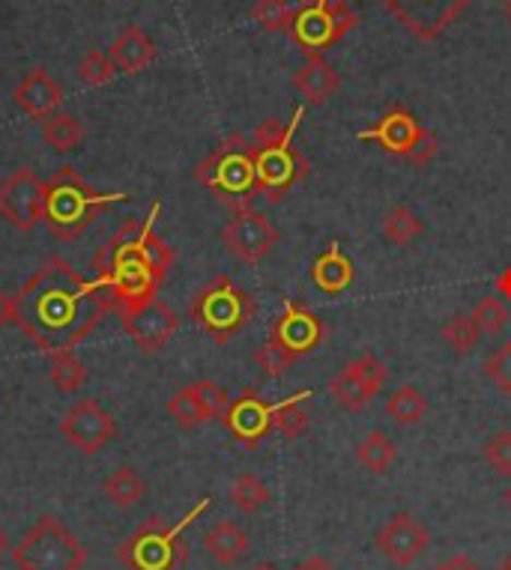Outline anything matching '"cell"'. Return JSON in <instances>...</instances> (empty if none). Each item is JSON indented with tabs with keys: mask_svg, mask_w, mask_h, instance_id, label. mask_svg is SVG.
Listing matches in <instances>:
<instances>
[{
	"mask_svg": "<svg viewBox=\"0 0 511 570\" xmlns=\"http://www.w3.org/2000/svg\"><path fill=\"white\" fill-rule=\"evenodd\" d=\"M509 12H511V3H509Z\"/></svg>",
	"mask_w": 511,
	"mask_h": 570,
	"instance_id": "816d5d0a",
	"label": "cell"
},
{
	"mask_svg": "<svg viewBox=\"0 0 511 570\" xmlns=\"http://www.w3.org/2000/svg\"><path fill=\"white\" fill-rule=\"evenodd\" d=\"M19 325V308H15V296L10 293L0 290V329H7V325Z\"/></svg>",
	"mask_w": 511,
	"mask_h": 570,
	"instance_id": "b9f144b4",
	"label": "cell"
},
{
	"mask_svg": "<svg viewBox=\"0 0 511 570\" xmlns=\"http://www.w3.org/2000/svg\"><path fill=\"white\" fill-rule=\"evenodd\" d=\"M296 570H335V568H332V565L326 559H320V556H314V559L302 561V565H299V568H296Z\"/></svg>",
	"mask_w": 511,
	"mask_h": 570,
	"instance_id": "7bdbcfd3",
	"label": "cell"
},
{
	"mask_svg": "<svg viewBox=\"0 0 511 570\" xmlns=\"http://www.w3.org/2000/svg\"><path fill=\"white\" fill-rule=\"evenodd\" d=\"M421 126L419 120L407 111V108H392L380 117V123L371 126V129H363L359 138L363 141H375L387 153L397 158H407V153L413 150V144L419 141Z\"/></svg>",
	"mask_w": 511,
	"mask_h": 570,
	"instance_id": "d6986e66",
	"label": "cell"
},
{
	"mask_svg": "<svg viewBox=\"0 0 511 570\" xmlns=\"http://www.w3.org/2000/svg\"><path fill=\"white\" fill-rule=\"evenodd\" d=\"M254 296L237 287L227 275H216L194 293L189 302V317L194 325H201L216 344H227L251 323L254 317Z\"/></svg>",
	"mask_w": 511,
	"mask_h": 570,
	"instance_id": "8992f818",
	"label": "cell"
},
{
	"mask_svg": "<svg viewBox=\"0 0 511 570\" xmlns=\"http://www.w3.org/2000/svg\"><path fill=\"white\" fill-rule=\"evenodd\" d=\"M204 508L206 499L194 508L192 514L182 516L177 526H168L165 520L153 516L126 541L123 547L117 549V559L123 561L129 570H177L186 559V547L180 541L182 526H189Z\"/></svg>",
	"mask_w": 511,
	"mask_h": 570,
	"instance_id": "ba28073f",
	"label": "cell"
},
{
	"mask_svg": "<svg viewBox=\"0 0 511 570\" xmlns=\"http://www.w3.org/2000/svg\"><path fill=\"white\" fill-rule=\"evenodd\" d=\"M353 278H356L353 260L347 258L338 246H330L323 254L314 258V263H311V281H314V287L326 293V296L344 293L353 284Z\"/></svg>",
	"mask_w": 511,
	"mask_h": 570,
	"instance_id": "7402d4cb",
	"label": "cell"
},
{
	"mask_svg": "<svg viewBox=\"0 0 511 570\" xmlns=\"http://www.w3.org/2000/svg\"><path fill=\"white\" fill-rule=\"evenodd\" d=\"M204 547L218 565H234V561L242 559V553L249 549V537H246V532H242L237 523L222 520V523H216V526L206 532Z\"/></svg>",
	"mask_w": 511,
	"mask_h": 570,
	"instance_id": "cb8c5ba5",
	"label": "cell"
},
{
	"mask_svg": "<svg viewBox=\"0 0 511 570\" xmlns=\"http://www.w3.org/2000/svg\"><path fill=\"white\" fill-rule=\"evenodd\" d=\"M108 55H111L114 67L120 69L123 75H141L156 60V43L138 24H126L111 43Z\"/></svg>",
	"mask_w": 511,
	"mask_h": 570,
	"instance_id": "44dd1931",
	"label": "cell"
},
{
	"mask_svg": "<svg viewBox=\"0 0 511 570\" xmlns=\"http://www.w3.org/2000/svg\"><path fill=\"white\" fill-rule=\"evenodd\" d=\"M359 19L347 0H323V3H308L302 10H294L287 36L306 51V57H323V51L350 34Z\"/></svg>",
	"mask_w": 511,
	"mask_h": 570,
	"instance_id": "9c48e42d",
	"label": "cell"
},
{
	"mask_svg": "<svg viewBox=\"0 0 511 570\" xmlns=\"http://www.w3.org/2000/svg\"><path fill=\"white\" fill-rule=\"evenodd\" d=\"M356 460L363 463L365 470L375 472V475H387L392 470V463L397 460V446L383 434V430H375L356 446Z\"/></svg>",
	"mask_w": 511,
	"mask_h": 570,
	"instance_id": "83f0119b",
	"label": "cell"
},
{
	"mask_svg": "<svg viewBox=\"0 0 511 570\" xmlns=\"http://www.w3.org/2000/svg\"><path fill=\"white\" fill-rule=\"evenodd\" d=\"M120 320H123L126 335L135 341V347L141 353H159V349H165V344L177 335V325H180L177 313L170 311L165 302H159V299L126 308V311H120Z\"/></svg>",
	"mask_w": 511,
	"mask_h": 570,
	"instance_id": "5bb4252c",
	"label": "cell"
},
{
	"mask_svg": "<svg viewBox=\"0 0 511 570\" xmlns=\"http://www.w3.org/2000/svg\"><path fill=\"white\" fill-rule=\"evenodd\" d=\"M227 403L230 401H227L222 385H216L213 380H201L174 394L168 401V413L177 425L192 430V427L204 425V421H216V418L222 421Z\"/></svg>",
	"mask_w": 511,
	"mask_h": 570,
	"instance_id": "2e32d148",
	"label": "cell"
},
{
	"mask_svg": "<svg viewBox=\"0 0 511 570\" xmlns=\"http://www.w3.org/2000/svg\"><path fill=\"white\" fill-rule=\"evenodd\" d=\"M103 492L105 499L117 508H132L144 499V492H147V484H144V475L132 466H120V470H114L108 478L103 482Z\"/></svg>",
	"mask_w": 511,
	"mask_h": 570,
	"instance_id": "484cf974",
	"label": "cell"
},
{
	"mask_svg": "<svg viewBox=\"0 0 511 570\" xmlns=\"http://www.w3.org/2000/svg\"><path fill=\"white\" fill-rule=\"evenodd\" d=\"M120 69L114 67L111 55H105V51H96V48H91L87 55L81 57L79 63V79L87 84V87H105L108 81L117 75Z\"/></svg>",
	"mask_w": 511,
	"mask_h": 570,
	"instance_id": "d590c367",
	"label": "cell"
},
{
	"mask_svg": "<svg viewBox=\"0 0 511 570\" xmlns=\"http://www.w3.org/2000/svg\"><path fill=\"white\" fill-rule=\"evenodd\" d=\"M123 201H129V194H99L72 165H60L46 182L43 222L60 242H75L111 203Z\"/></svg>",
	"mask_w": 511,
	"mask_h": 570,
	"instance_id": "3957f363",
	"label": "cell"
},
{
	"mask_svg": "<svg viewBox=\"0 0 511 570\" xmlns=\"http://www.w3.org/2000/svg\"><path fill=\"white\" fill-rule=\"evenodd\" d=\"M278 242V227L254 210H239L222 227V246L242 263H258Z\"/></svg>",
	"mask_w": 511,
	"mask_h": 570,
	"instance_id": "4fadbf2b",
	"label": "cell"
},
{
	"mask_svg": "<svg viewBox=\"0 0 511 570\" xmlns=\"http://www.w3.org/2000/svg\"><path fill=\"white\" fill-rule=\"evenodd\" d=\"M437 570H478V568L470 559H464V556H457V559H452L449 565H443V568Z\"/></svg>",
	"mask_w": 511,
	"mask_h": 570,
	"instance_id": "ee69618b",
	"label": "cell"
},
{
	"mask_svg": "<svg viewBox=\"0 0 511 570\" xmlns=\"http://www.w3.org/2000/svg\"><path fill=\"white\" fill-rule=\"evenodd\" d=\"M437 150H440V144H437V134L428 132V129H421L419 141L413 144V150H409L404 162H409L413 168H425V165L437 156Z\"/></svg>",
	"mask_w": 511,
	"mask_h": 570,
	"instance_id": "60d3db41",
	"label": "cell"
},
{
	"mask_svg": "<svg viewBox=\"0 0 511 570\" xmlns=\"http://www.w3.org/2000/svg\"><path fill=\"white\" fill-rule=\"evenodd\" d=\"M443 337H445V344H449L457 356H466V353H473V349L478 347L482 332H478V325L473 323V317L454 313L452 320L443 325Z\"/></svg>",
	"mask_w": 511,
	"mask_h": 570,
	"instance_id": "e575fe53",
	"label": "cell"
},
{
	"mask_svg": "<svg viewBox=\"0 0 511 570\" xmlns=\"http://www.w3.org/2000/svg\"><path fill=\"white\" fill-rule=\"evenodd\" d=\"M230 502L237 504L242 514H254V511H261L263 504L270 502V490H266V484L254 472H246L230 487Z\"/></svg>",
	"mask_w": 511,
	"mask_h": 570,
	"instance_id": "d6a6232c",
	"label": "cell"
},
{
	"mask_svg": "<svg viewBox=\"0 0 511 570\" xmlns=\"http://www.w3.org/2000/svg\"><path fill=\"white\" fill-rule=\"evenodd\" d=\"M421 234H425V224H421L419 215L409 210L407 203L392 206L387 218H383V239H387L389 246L404 248L409 242H416Z\"/></svg>",
	"mask_w": 511,
	"mask_h": 570,
	"instance_id": "4316f807",
	"label": "cell"
},
{
	"mask_svg": "<svg viewBox=\"0 0 511 570\" xmlns=\"http://www.w3.org/2000/svg\"><path fill=\"white\" fill-rule=\"evenodd\" d=\"M7 549H10V537H7V532H3V526H0V559H3Z\"/></svg>",
	"mask_w": 511,
	"mask_h": 570,
	"instance_id": "bcb514c9",
	"label": "cell"
},
{
	"mask_svg": "<svg viewBox=\"0 0 511 570\" xmlns=\"http://www.w3.org/2000/svg\"><path fill=\"white\" fill-rule=\"evenodd\" d=\"M15 105L34 120H48L55 117L57 108L63 105V87L57 84L46 69H31L22 79V84L12 93Z\"/></svg>",
	"mask_w": 511,
	"mask_h": 570,
	"instance_id": "ffe728a7",
	"label": "cell"
},
{
	"mask_svg": "<svg viewBox=\"0 0 511 570\" xmlns=\"http://www.w3.org/2000/svg\"><path fill=\"white\" fill-rule=\"evenodd\" d=\"M194 179L216 194L218 201L234 213L251 210L249 203L258 194V170H254V150L242 134H230L210 156L194 168Z\"/></svg>",
	"mask_w": 511,
	"mask_h": 570,
	"instance_id": "5b68a950",
	"label": "cell"
},
{
	"mask_svg": "<svg viewBox=\"0 0 511 570\" xmlns=\"http://www.w3.org/2000/svg\"><path fill=\"white\" fill-rule=\"evenodd\" d=\"M482 454L488 460V466L500 475H511V430H497L485 442Z\"/></svg>",
	"mask_w": 511,
	"mask_h": 570,
	"instance_id": "ab89813d",
	"label": "cell"
},
{
	"mask_svg": "<svg viewBox=\"0 0 511 570\" xmlns=\"http://www.w3.org/2000/svg\"><path fill=\"white\" fill-rule=\"evenodd\" d=\"M500 570H511V559L509 561H506V565H502V568Z\"/></svg>",
	"mask_w": 511,
	"mask_h": 570,
	"instance_id": "7dc6e473",
	"label": "cell"
},
{
	"mask_svg": "<svg viewBox=\"0 0 511 570\" xmlns=\"http://www.w3.org/2000/svg\"><path fill=\"white\" fill-rule=\"evenodd\" d=\"M60 434L69 446L79 448L81 454H99L117 437V421L103 403L84 397L69 406L60 421Z\"/></svg>",
	"mask_w": 511,
	"mask_h": 570,
	"instance_id": "8fae6325",
	"label": "cell"
},
{
	"mask_svg": "<svg viewBox=\"0 0 511 570\" xmlns=\"http://www.w3.org/2000/svg\"><path fill=\"white\" fill-rule=\"evenodd\" d=\"M428 409H431V403L416 385H401L387 401V415L397 425H416L428 415Z\"/></svg>",
	"mask_w": 511,
	"mask_h": 570,
	"instance_id": "f546056e",
	"label": "cell"
},
{
	"mask_svg": "<svg viewBox=\"0 0 511 570\" xmlns=\"http://www.w3.org/2000/svg\"><path fill=\"white\" fill-rule=\"evenodd\" d=\"M156 213L159 203H153L141 222H126L120 230H114L96 251V284L120 311L156 299L162 281L174 266V251L153 230Z\"/></svg>",
	"mask_w": 511,
	"mask_h": 570,
	"instance_id": "7a4b0ae2",
	"label": "cell"
},
{
	"mask_svg": "<svg viewBox=\"0 0 511 570\" xmlns=\"http://www.w3.org/2000/svg\"><path fill=\"white\" fill-rule=\"evenodd\" d=\"M332 397L338 401V406H344L347 413H359L363 406H368V401H375L377 392L368 385V382L359 377V370L347 365V368L335 373L330 382Z\"/></svg>",
	"mask_w": 511,
	"mask_h": 570,
	"instance_id": "d4e9b609",
	"label": "cell"
},
{
	"mask_svg": "<svg viewBox=\"0 0 511 570\" xmlns=\"http://www.w3.org/2000/svg\"><path fill=\"white\" fill-rule=\"evenodd\" d=\"M294 87L306 96L311 105H323L330 102L341 87L338 72L323 60V57H308L302 67L296 69Z\"/></svg>",
	"mask_w": 511,
	"mask_h": 570,
	"instance_id": "603a6c76",
	"label": "cell"
},
{
	"mask_svg": "<svg viewBox=\"0 0 511 570\" xmlns=\"http://www.w3.org/2000/svg\"><path fill=\"white\" fill-rule=\"evenodd\" d=\"M497 290L506 296V299H511V269H506L500 275V281H497Z\"/></svg>",
	"mask_w": 511,
	"mask_h": 570,
	"instance_id": "f6af8a7d",
	"label": "cell"
},
{
	"mask_svg": "<svg viewBox=\"0 0 511 570\" xmlns=\"http://www.w3.org/2000/svg\"><path fill=\"white\" fill-rule=\"evenodd\" d=\"M15 308H19V329L48 356L67 353L81 344L103 323L105 313L114 311L99 284L81 278L60 258H48L24 281L15 293Z\"/></svg>",
	"mask_w": 511,
	"mask_h": 570,
	"instance_id": "6da1fadb",
	"label": "cell"
},
{
	"mask_svg": "<svg viewBox=\"0 0 511 570\" xmlns=\"http://www.w3.org/2000/svg\"><path fill=\"white\" fill-rule=\"evenodd\" d=\"M387 12H392L397 24H404L419 39H437L445 34L457 15L473 3V0H377Z\"/></svg>",
	"mask_w": 511,
	"mask_h": 570,
	"instance_id": "30bf717a",
	"label": "cell"
},
{
	"mask_svg": "<svg viewBox=\"0 0 511 570\" xmlns=\"http://www.w3.org/2000/svg\"><path fill=\"white\" fill-rule=\"evenodd\" d=\"M43 198L46 182L36 177L34 168H19L0 182V215L27 234L43 222Z\"/></svg>",
	"mask_w": 511,
	"mask_h": 570,
	"instance_id": "7c38bea8",
	"label": "cell"
},
{
	"mask_svg": "<svg viewBox=\"0 0 511 570\" xmlns=\"http://www.w3.org/2000/svg\"><path fill=\"white\" fill-rule=\"evenodd\" d=\"M509 502H511V492H509Z\"/></svg>",
	"mask_w": 511,
	"mask_h": 570,
	"instance_id": "f907efd6",
	"label": "cell"
},
{
	"mask_svg": "<svg viewBox=\"0 0 511 570\" xmlns=\"http://www.w3.org/2000/svg\"><path fill=\"white\" fill-rule=\"evenodd\" d=\"M222 425L230 430V437L237 439L239 446L254 451L273 430V406L263 401L254 389H246L237 401L227 403Z\"/></svg>",
	"mask_w": 511,
	"mask_h": 570,
	"instance_id": "9a60e30c",
	"label": "cell"
},
{
	"mask_svg": "<svg viewBox=\"0 0 511 570\" xmlns=\"http://www.w3.org/2000/svg\"><path fill=\"white\" fill-rule=\"evenodd\" d=\"M270 337L290 349L294 356H306L311 349L320 347V341L326 337V325L320 323L306 305L284 302L282 317L270 329Z\"/></svg>",
	"mask_w": 511,
	"mask_h": 570,
	"instance_id": "ac0fdd59",
	"label": "cell"
},
{
	"mask_svg": "<svg viewBox=\"0 0 511 570\" xmlns=\"http://www.w3.org/2000/svg\"><path fill=\"white\" fill-rule=\"evenodd\" d=\"M428 544H431V535H428L425 523L407 511L392 516L377 535V549L383 553V559L397 565V568H409L428 549Z\"/></svg>",
	"mask_w": 511,
	"mask_h": 570,
	"instance_id": "e0dca14e",
	"label": "cell"
},
{
	"mask_svg": "<svg viewBox=\"0 0 511 570\" xmlns=\"http://www.w3.org/2000/svg\"><path fill=\"white\" fill-rule=\"evenodd\" d=\"M254 361H258V368H261L266 377H273L275 380V377H282L284 370L294 365L296 356L284 347V344H278L275 337H270L261 349H254Z\"/></svg>",
	"mask_w": 511,
	"mask_h": 570,
	"instance_id": "74e56055",
	"label": "cell"
},
{
	"mask_svg": "<svg viewBox=\"0 0 511 570\" xmlns=\"http://www.w3.org/2000/svg\"><path fill=\"white\" fill-rule=\"evenodd\" d=\"M485 377H488L502 394H511V341L509 344H502L500 349H494L488 358H485Z\"/></svg>",
	"mask_w": 511,
	"mask_h": 570,
	"instance_id": "f35d334b",
	"label": "cell"
},
{
	"mask_svg": "<svg viewBox=\"0 0 511 570\" xmlns=\"http://www.w3.org/2000/svg\"><path fill=\"white\" fill-rule=\"evenodd\" d=\"M12 561L19 570H81L87 549L57 516H43L12 547Z\"/></svg>",
	"mask_w": 511,
	"mask_h": 570,
	"instance_id": "52a82bcc",
	"label": "cell"
},
{
	"mask_svg": "<svg viewBox=\"0 0 511 570\" xmlns=\"http://www.w3.org/2000/svg\"><path fill=\"white\" fill-rule=\"evenodd\" d=\"M251 19L270 34H287L290 22H294V10H290L287 0H258L254 10H251Z\"/></svg>",
	"mask_w": 511,
	"mask_h": 570,
	"instance_id": "836d02e7",
	"label": "cell"
},
{
	"mask_svg": "<svg viewBox=\"0 0 511 570\" xmlns=\"http://www.w3.org/2000/svg\"><path fill=\"white\" fill-rule=\"evenodd\" d=\"M51 382H55V389L60 394H75L84 389L87 368L81 365V358L72 356V349L51 356Z\"/></svg>",
	"mask_w": 511,
	"mask_h": 570,
	"instance_id": "1f68e13d",
	"label": "cell"
},
{
	"mask_svg": "<svg viewBox=\"0 0 511 570\" xmlns=\"http://www.w3.org/2000/svg\"><path fill=\"white\" fill-rule=\"evenodd\" d=\"M470 317H473V323L478 325L482 335H500L502 325L509 323V308H506L500 296H485Z\"/></svg>",
	"mask_w": 511,
	"mask_h": 570,
	"instance_id": "8d00e7d4",
	"label": "cell"
},
{
	"mask_svg": "<svg viewBox=\"0 0 511 570\" xmlns=\"http://www.w3.org/2000/svg\"><path fill=\"white\" fill-rule=\"evenodd\" d=\"M258 570H273V568H266V565H263V568H258Z\"/></svg>",
	"mask_w": 511,
	"mask_h": 570,
	"instance_id": "c3c4849f",
	"label": "cell"
},
{
	"mask_svg": "<svg viewBox=\"0 0 511 570\" xmlns=\"http://www.w3.org/2000/svg\"><path fill=\"white\" fill-rule=\"evenodd\" d=\"M43 138L46 144L55 150V153H69L84 141V126L75 114L57 111L55 117H48L46 126H43Z\"/></svg>",
	"mask_w": 511,
	"mask_h": 570,
	"instance_id": "f1b7e54d",
	"label": "cell"
},
{
	"mask_svg": "<svg viewBox=\"0 0 511 570\" xmlns=\"http://www.w3.org/2000/svg\"><path fill=\"white\" fill-rule=\"evenodd\" d=\"M311 392H299L296 397H287V401L275 403L273 406V427L275 430H282V437L287 439H299L308 434V425H311V418L308 413L299 406L302 401H308Z\"/></svg>",
	"mask_w": 511,
	"mask_h": 570,
	"instance_id": "4dcf8cb0",
	"label": "cell"
},
{
	"mask_svg": "<svg viewBox=\"0 0 511 570\" xmlns=\"http://www.w3.org/2000/svg\"><path fill=\"white\" fill-rule=\"evenodd\" d=\"M311 3H323V0H311Z\"/></svg>",
	"mask_w": 511,
	"mask_h": 570,
	"instance_id": "681fc988",
	"label": "cell"
},
{
	"mask_svg": "<svg viewBox=\"0 0 511 570\" xmlns=\"http://www.w3.org/2000/svg\"><path fill=\"white\" fill-rule=\"evenodd\" d=\"M306 117V105H299L294 117L282 120H266L251 134V150H254V170H258V191L270 203H278L294 189L296 182L308 177V158L296 150L294 138L299 129V120Z\"/></svg>",
	"mask_w": 511,
	"mask_h": 570,
	"instance_id": "277c9868",
	"label": "cell"
}]
</instances>
